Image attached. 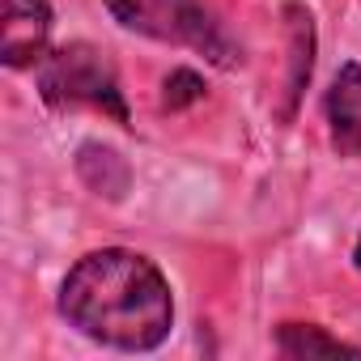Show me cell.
<instances>
[{"instance_id":"obj_1","label":"cell","mask_w":361,"mask_h":361,"mask_svg":"<svg viewBox=\"0 0 361 361\" xmlns=\"http://www.w3.org/2000/svg\"><path fill=\"white\" fill-rule=\"evenodd\" d=\"M60 314L106 348L149 353L174 327V298L153 259L123 247H102L81 255L64 276Z\"/></svg>"},{"instance_id":"obj_2","label":"cell","mask_w":361,"mask_h":361,"mask_svg":"<svg viewBox=\"0 0 361 361\" xmlns=\"http://www.w3.org/2000/svg\"><path fill=\"white\" fill-rule=\"evenodd\" d=\"M106 13L145 39L174 43V47H192L217 68H238L243 51L226 39V30L209 18L200 0H102Z\"/></svg>"},{"instance_id":"obj_3","label":"cell","mask_w":361,"mask_h":361,"mask_svg":"<svg viewBox=\"0 0 361 361\" xmlns=\"http://www.w3.org/2000/svg\"><path fill=\"white\" fill-rule=\"evenodd\" d=\"M39 94L56 111L94 106L128 128V102L119 90V73H115L111 56L98 51L94 43H64V47L47 51L39 64Z\"/></svg>"},{"instance_id":"obj_4","label":"cell","mask_w":361,"mask_h":361,"mask_svg":"<svg viewBox=\"0 0 361 361\" xmlns=\"http://www.w3.org/2000/svg\"><path fill=\"white\" fill-rule=\"evenodd\" d=\"M51 5L47 0H5V30H0V60L9 68H35L47 56Z\"/></svg>"},{"instance_id":"obj_5","label":"cell","mask_w":361,"mask_h":361,"mask_svg":"<svg viewBox=\"0 0 361 361\" xmlns=\"http://www.w3.org/2000/svg\"><path fill=\"white\" fill-rule=\"evenodd\" d=\"M285 43H289V73H285V102H281V123L293 119L302 90L314 73V18L306 5L289 0L285 5Z\"/></svg>"},{"instance_id":"obj_6","label":"cell","mask_w":361,"mask_h":361,"mask_svg":"<svg viewBox=\"0 0 361 361\" xmlns=\"http://www.w3.org/2000/svg\"><path fill=\"white\" fill-rule=\"evenodd\" d=\"M327 128H331V145L353 157L361 153V64H344L327 90Z\"/></svg>"},{"instance_id":"obj_7","label":"cell","mask_w":361,"mask_h":361,"mask_svg":"<svg viewBox=\"0 0 361 361\" xmlns=\"http://www.w3.org/2000/svg\"><path fill=\"white\" fill-rule=\"evenodd\" d=\"M77 174L90 192H98L106 200H123L132 188V166L123 161V153L111 145H98V140H85L77 149Z\"/></svg>"},{"instance_id":"obj_8","label":"cell","mask_w":361,"mask_h":361,"mask_svg":"<svg viewBox=\"0 0 361 361\" xmlns=\"http://www.w3.org/2000/svg\"><path fill=\"white\" fill-rule=\"evenodd\" d=\"M276 348L285 353V357H340V353H348V357H361V348L357 344H348V340H340V336H327L319 323H281L276 327Z\"/></svg>"},{"instance_id":"obj_9","label":"cell","mask_w":361,"mask_h":361,"mask_svg":"<svg viewBox=\"0 0 361 361\" xmlns=\"http://www.w3.org/2000/svg\"><path fill=\"white\" fill-rule=\"evenodd\" d=\"M200 98H204V77H200V73L174 68V73L166 77V90H161V106H166V111H183V106H192V102H200Z\"/></svg>"},{"instance_id":"obj_10","label":"cell","mask_w":361,"mask_h":361,"mask_svg":"<svg viewBox=\"0 0 361 361\" xmlns=\"http://www.w3.org/2000/svg\"><path fill=\"white\" fill-rule=\"evenodd\" d=\"M353 264H357V272H361V238H357V247H353Z\"/></svg>"}]
</instances>
